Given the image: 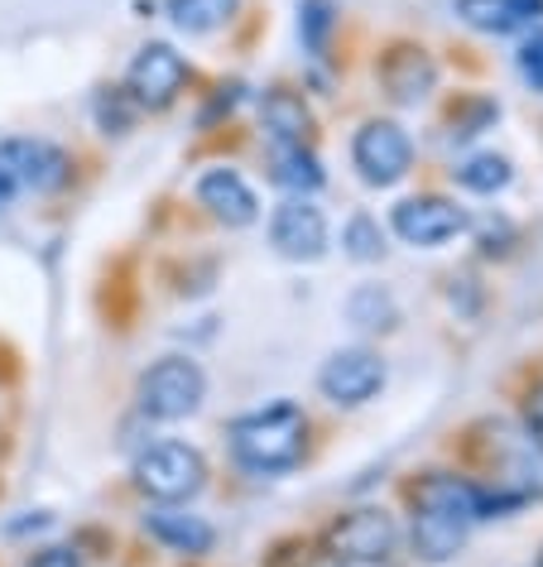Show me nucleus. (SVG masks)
<instances>
[{"instance_id":"12","label":"nucleus","mask_w":543,"mask_h":567,"mask_svg":"<svg viewBox=\"0 0 543 567\" xmlns=\"http://www.w3.org/2000/svg\"><path fill=\"white\" fill-rule=\"evenodd\" d=\"M145 529L154 544H164L168 553H178V558H203L217 544V529L203 519V515H188V509H174V505H160L145 515Z\"/></svg>"},{"instance_id":"7","label":"nucleus","mask_w":543,"mask_h":567,"mask_svg":"<svg viewBox=\"0 0 543 567\" xmlns=\"http://www.w3.org/2000/svg\"><path fill=\"white\" fill-rule=\"evenodd\" d=\"M269 246L284 260H322L327 250V217L313 197H284L269 217Z\"/></svg>"},{"instance_id":"17","label":"nucleus","mask_w":543,"mask_h":567,"mask_svg":"<svg viewBox=\"0 0 543 567\" xmlns=\"http://www.w3.org/2000/svg\"><path fill=\"white\" fill-rule=\"evenodd\" d=\"M275 183L279 188H289L294 197H308L322 188V164L318 154L304 150V145H279L275 154Z\"/></svg>"},{"instance_id":"21","label":"nucleus","mask_w":543,"mask_h":567,"mask_svg":"<svg viewBox=\"0 0 543 567\" xmlns=\"http://www.w3.org/2000/svg\"><path fill=\"white\" fill-rule=\"evenodd\" d=\"M341 246H347L351 260H380L385 255V231L376 217H366V212H356L347 221V231H341Z\"/></svg>"},{"instance_id":"20","label":"nucleus","mask_w":543,"mask_h":567,"mask_svg":"<svg viewBox=\"0 0 543 567\" xmlns=\"http://www.w3.org/2000/svg\"><path fill=\"white\" fill-rule=\"evenodd\" d=\"M347 318L366 332H385V328H395L399 313H395V299L385 289H356L347 299Z\"/></svg>"},{"instance_id":"26","label":"nucleus","mask_w":543,"mask_h":567,"mask_svg":"<svg viewBox=\"0 0 543 567\" xmlns=\"http://www.w3.org/2000/svg\"><path fill=\"white\" fill-rule=\"evenodd\" d=\"M524 429L534 437V447H543V385H534L524 400Z\"/></svg>"},{"instance_id":"13","label":"nucleus","mask_w":543,"mask_h":567,"mask_svg":"<svg viewBox=\"0 0 543 567\" xmlns=\"http://www.w3.org/2000/svg\"><path fill=\"white\" fill-rule=\"evenodd\" d=\"M413 505H433V509H448V515H462V519H485L491 515V505L500 509V501H491L481 486H471V481L452 476V472H433L423 476L419 486H413Z\"/></svg>"},{"instance_id":"25","label":"nucleus","mask_w":543,"mask_h":567,"mask_svg":"<svg viewBox=\"0 0 543 567\" xmlns=\"http://www.w3.org/2000/svg\"><path fill=\"white\" fill-rule=\"evenodd\" d=\"M520 73H524V82L534 92H543V30L529 39V44L520 49Z\"/></svg>"},{"instance_id":"22","label":"nucleus","mask_w":543,"mask_h":567,"mask_svg":"<svg viewBox=\"0 0 543 567\" xmlns=\"http://www.w3.org/2000/svg\"><path fill=\"white\" fill-rule=\"evenodd\" d=\"M457 10H462L467 24H477V30H485V34H510V30H520L505 0H462Z\"/></svg>"},{"instance_id":"15","label":"nucleus","mask_w":543,"mask_h":567,"mask_svg":"<svg viewBox=\"0 0 543 567\" xmlns=\"http://www.w3.org/2000/svg\"><path fill=\"white\" fill-rule=\"evenodd\" d=\"M467 529H471V519L448 515V509H433V505H419V515H413V553H419L423 563H448L462 553Z\"/></svg>"},{"instance_id":"6","label":"nucleus","mask_w":543,"mask_h":567,"mask_svg":"<svg viewBox=\"0 0 543 567\" xmlns=\"http://www.w3.org/2000/svg\"><path fill=\"white\" fill-rule=\"evenodd\" d=\"M351 159L361 168L366 183H376V188H390L409 174L413 164V145L404 135V125L395 121H366L361 131H356V145H351Z\"/></svg>"},{"instance_id":"10","label":"nucleus","mask_w":543,"mask_h":567,"mask_svg":"<svg viewBox=\"0 0 543 567\" xmlns=\"http://www.w3.org/2000/svg\"><path fill=\"white\" fill-rule=\"evenodd\" d=\"M395 231L409 246H442L467 231V212L452 197H409L395 207Z\"/></svg>"},{"instance_id":"5","label":"nucleus","mask_w":543,"mask_h":567,"mask_svg":"<svg viewBox=\"0 0 543 567\" xmlns=\"http://www.w3.org/2000/svg\"><path fill=\"white\" fill-rule=\"evenodd\" d=\"M183 82H188V63L174 44H145L125 68V92L140 111H168L178 102Z\"/></svg>"},{"instance_id":"30","label":"nucleus","mask_w":543,"mask_h":567,"mask_svg":"<svg viewBox=\"0 0 543 567\" xmlns=\"http://www.w3.org/2000/svg\"><path fill=\"white\" fill-rule=\"evenodd\" d=\"M337 567H347V563H337Z\"/></svg>"},{"instance_id":"14","label":"nucleus","mask_w":543,"mask_h":567,"mask_svg":"<svg viewBox=\"0 0 543 567\" xmlns=\"http://www.w3.org/2000/svg\"><path fill=\"white\" fill-rule=\"evenodd\" d=\"M380 82L395 102H423L438 82V68L433 59L419 49V44H395L390 53L380 59Z\"/></svg>"},{"instance_id":"28","label":"nucleus","mask_w":543,"mask_h":567,"mask_svg":"<svg viewBox=\"0 0 543 567\" xmlns=\"http://www.w3.org/2000/svg\"><path fill=\"white\" fill-rule=\"evenodd\" d=\"M30 567H82V563H78V553H73V548H44Z\"/></svg>"},{"instance_id":"18","label":"nucleus","mask_w":543,"mask_h":567,"mask_svg":"<svg viewBox=\"0 0 543 567\" xmlns=\"http://www.w3.org/2000/svg\"><path fill=\"white\" fill-rule=\"evenodd\" d=\"M240 0H168V20L183 34H217L222 24H232Z\"/></svg>"},{"instance_id":"3","label":"nucleus","mask_w":543,"mask_h":567,"mask_svg":"<svg viewBox=\"0 0 543 567\" xmlns=\"http://www.w3.org/2000/svg\"><path fill=\"white\" fill-rule=\"evenodd\" d=\"M135 400H140V414L145 419H160V423L193 419L207 400V375L193 357H164L140 375Z\"/></svg>"},{"instance_id":"16","label":"nucleus","mask_w":543,"mask_h":567,"mask_svg":"<svg viewBox=\"0 0 543 567\" xmlns=\"http://www.w3.org/2000/svg\"><path fill=\"white\" fill-rule=\"evenodd\" d=\"M260 116H265V131L279 140V145H304L308 131H313V111L304 106V96L298 92H265V102H260Z\"/></svg>"},{"instance_id":"11","label":"nucleus","mask_w":543,"mask_h":567,"mask_svg":"<svg viewBox=\"0 0 543 567\" xmlns=\"http://www.w3.org/2000/svg\"><path fill=\"white\" fill-rule=\"evenodd\" d=\"M197 203H203L222 226H250L260 217V197L236 168H207L197 178Z\"/></svg>"},{"instance_id":"23","label":"nucleus","mask_w":543,"mask_h":567,"mask_svg":"<svg viewBox=\"0 0 543 567\" xmlns=\"http://www.w3.org/2000/svg\"><path fill=\"white\" fill-rule=\"evenodd\" d=\"M135 116H140V106L131 102V92H102L96 96V121H102V131L106 135H125L135 125Z\"/></svg>"},{"instance_id":"27","label":"nucleus","mask_w":543,"mask_h":567,"mask_svg":"<svg viewBox=\"0 0 543 567\" xmlns=\"http://www.w3.org/2000/svg\"><path fill=\"white\" fill-rule=\"evenodd\" d=\"M505 6H510V16H514L520 30H524V24H539L543 20V0H505Z\"/></svg>"},{"instance_id":"2","label":"nucleus","mask_w":543,"mask_h":567,"mask_svg":"<svg viewBox=\"0 0 543 567\" xmlns=\"http://www.w3.org/2000/svg\"><path fill=\"white\" fill-rule=\"evenodd\" d=\"M135 491L154 505H183L207 486V462L188 443H150L131 466Z\"/></svg>"},{"instance_id":"9","label":"nucleus","mask_w":543,"mask_h":567,"mask_svg":"<svg viewBox=\"0 0 543 567\" xmlns=\"http://www.w3.org/2000/svg\"><path fill=\"white\" fill-rule=\"evenodd\" d=\"M395 515L390 509H376V505H366V509H351V515H341L332 524V534H327V548L337 553V558H347V563H376L385 558V553L395 548Z\"/></svg>"},{"instance_id":"4","label":"nucleus","mask_w":543,"mask_h":567,"mask_svg":"<svg viewBox=\"0 0 543 567\" xmlns=\"http://www.w3.org/2000/svg\"><path fill=\"white\" fill-rule=\"evenodd\" d=\"M0 174L16 188L30 193H59L73 178V159L68 150H59L53 140H34V135H10L0 140Z\"/></svg>"},{"instance_id":"1","label":"nucleus","mask_w":543,"mask_h":567,"mask_svg":"<svg viewBox=\"0 0 543 567\" xmlns=\"http://www.w3.org/2000/svg\"><path fill=\"white\" fill-rule=\"evenodd\" d=\"M304 443H308V419L298 404H269L232 423V452L255 476H275L298 466Z\"/></svg>"},{"instance_id":"19","label":"nucleus","mask_w":543,"mask_h":567,"mask_svg":"<svg viewBox=\"0 0 543 567\" xmlns=\"http://www.w3.org/2000/svg\"><path fill=\"white\" fill-rule=\"evenodd\" d=\"M457 183L471 193H500L510 183V159L505 154H471L467 164H457Z\"/></svg>"},{"instance_id":"31","label":"nucleus","mask_w":543,"mask_h":567,"mask_svg":"<svg viewBox=\"0 0 543 567\" xmlns=\"http://www.w3.org/2000/svg\"><path fill=\"white\" fill-rule=\"evenodd\" d=\"M539 567H543V558H539Z\"/></svg>"},{"instance_id":"29","label":"nucleus","mask_w":543,"mask_h":567,"mask_svg":"<svg viewBox=\"0 0 543 567\" xmlns=\"http://www.w3.org/2000/svg\"><path fill=\"white\" fill-rule=\"evenodd\" d=\"M20 188H16V183H10L6 174H0V207H10V197H16Z\"/></svg>"},{"instance_id":"24","label":"nucleus","mask_w":543,"mask_h":567,"mask_svg":"<svg viewBox=\"0 0 543 567\" xmlns=\"http://www.w3.org/2000/svg\"><path fill=\"white\" fill-rule=\"evenodd\" d=\"M327 30H332V0H304L298 6V34L313 53L327 44Z\"/></svg>"},{"instance_id":"8","label":"nucleus","mask_w":543,"mask_h":567,"mask_svg":"<svg viewBox=\"0 0 543 567\" xmlns=\"http://www.w3.org/2000/svg\"><path fill=\"white\" fill-rule=\"evenodd\" d=\"M318 385L332 404L356 409V404L376 400V394L385 390V361L366 347H347V351H337V357H327Z\"/></svg>"}]
</instances>
